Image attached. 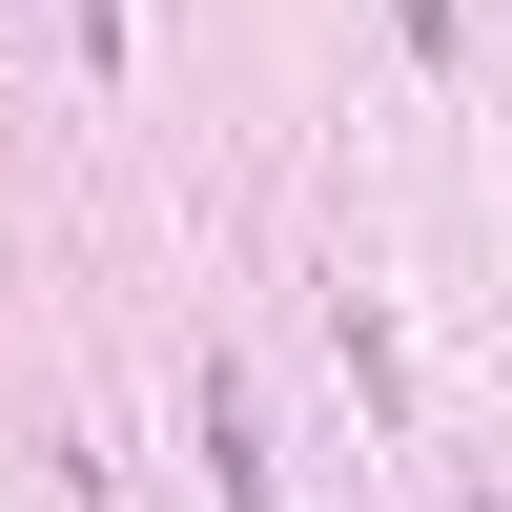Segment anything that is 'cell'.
I'll list each match as a JSON object with an SVG mask.
<instances>
[{
    "label": "cell",
    "instance_id": "cell-1",
    "mask_svg": "<svg viewBox=\"0 0 512 512\" xmlns=\"http://www.w3.org/2000/svg\"><path fill=\"white\" fill-rule=\"evenodd\" d=\"M185 410H205V472H226V512H267V410H246V390H226V369H205V390H185Z\"/></svg>",
    "mask_w": 512,
    "mask_h": 512
}]
</instances>
